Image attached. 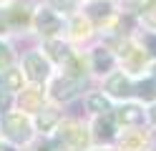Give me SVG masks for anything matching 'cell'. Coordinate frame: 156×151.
<instances>
[{
    "mask_svg": "<svg viewBox=\"0 0 156 151\" xmlns=\"http://www.w3.org/2000/svg\"><path fill=\"white\" fill-rule=\"evenodd\" d=\"M76 3H78V0H51V5L55 10H66V13H68V10H76Z\"/></svg>",
    "mask_w": 156,
    "mask_h": 151,
    "instance_id": "obj_19",
    "label": "cell"
},
{
    "mask_svg": "<svg viewBox=\"0 0 156 151\" xmlns=\"http://www.w3.org/2000/svg\"><path fill=\"white\" fill-rule=\"evenodd\" d=\"M0 151H5V149H0Z\"/></svg>",
    "mask_w": 156,
    "mask_h": 151,
    "instance_id": "obj_25",
    "label": "cell"
},
{
    "mask_svg": "<svg viewBox=\"0 0 156 151\" xmlns=\"http://www.w3.org/2000/svg\"><path fill=\"white\" fill-rule=\"evenodd\" d=\"M136 93H139L144 101H154V98H156V78L139 83V86H136Z\"/></svg>",
    "mask_w": 156,
    "mask_h": 151,
    "instance_id": "obj_12",
    "label": "cell"
},
{
    "mask_svg": "<svg viewBox=\"0 0 156 151\" xmlns=\"http://www.w3.org/2000/svg\"><path fill=\"white\" fill-rule=\"evenodd\" d=\"M108 15H111V5L108 3H93L88 8V18H93V20H103Z\"/></svg>",
    "mask_w": 156,
    "mask_h": 151,
    "instance_id": "obj_14",
    "label": "cell"
},
{
    "mask_svg": "<svg viewBox=\"0 0 156 151\" xmlns=\"http://www.w3.org/2000/svg\"><path fill=\"white\" fill-rule=\"evenodd\" d=\"M43 103V93L38 88H28L20 93V108L23 111H38Z\"/></svg>",
    "mask_w": 156,
    "mask_h": 151,
    "instance_id": "obj_7",
    "label": "cell"
},
{
    "mask_svg": "<svg viewBox=\"0 0 156 151\" xmlns=\"http://www.w3.org/2000/svg\"><path fill=\"white\" fill-rule=\"evenodd\" d=\"M116 118H119L123 126H133V124H139L144 118V113H141L139 106H123V108L116 111Z\"/></svg>",
    "mask_w": 156,
    "mask_h": 151,
    "instance_id": "obj_9",
    "label": "cell"
},
{
    "mask_svg": "<svg viewBox=\"0 0 156 151\" xmlns=\"http://www.w3.org/2000/svg\"><path fill=\"white\" fill-rule=\"evenodd\" d=\"M61 141L68 146V149H73V151H81L86 144H88V136H86V131L73 124V121H68V124H63L61 128Z\"/></svg>",
    "mask_w": 156,
    "mask_h": 151,
    "instance_id": "obj_2",
    "label": "cell"
},
{
    "mask_svg": "<svg viewBox=\"0 0 156 151\" xmlns=\"http://www.w3.org/2000/svg\"><path fill=\"white\" fill-rule=\"evenodd\" d=\"M146 45H149V48H151V53L156 56V35H149V38H146Z\"/></svg>",
    "mask_w": 156,
    "mask_h": 151,
    "instance_id": "obj_20",
    "label": "cell"
},
{
    "mask_svg": "<svg viewBox=\"0 0 156 151\" xmlns=\"http://www.w3.org/2000/svg\"><path fill=\"white\" fill-rule=\"evenodd\" d=\"M151 118H154V121H156V106H154V108H151Z\"/></svg>",
    "mask_w": 156,
    "mask_h": 151,
    "instance_id": "obj_23",
    "label": "cell"
},
{
    "mask_svg": "<svg viewBox=\"0 0 156 151\" xmlns=\"http://www.w3.org/2000/svg\"><path fill=\"white\" fill-rule=\"evenodd\" d=\"M0 108H8V96L0 93Z\"/></svg>",
    "mask_w": 156,
    "mask_h": 151,
    "instance_id": "obj_21",
    "label": "cell"
},
{
    "mask_svg": "<svg viewBox=\"0 0 156 151\" xmlns=\"http://www.w3.org/2000/svg\"><path fill=\"white\" fill-rule=\"evenodd\" d=\"M38 30L43 35H53V33L61 30V20H58V15L53 10H41L38 13Z\"/></svg>",
    "mask_w": 156,
    "mask_h": 151,
    "instance_id": "obj_5",
    "label": "cell"
},
{
    "mask_svg": "<svg viewBox=\"0 0 156 151\" xmlns=\"http://www.w3.org/2000/svg\"><path fill=\"white\" fill-rule=\"evenodd\" d=\"M10 60H13V53H10V48H8L5 43H0V70L10 66Z\"/></svg>",
    "mask_w": 156,
    "mask_h": 151,
    "instance_id": "obj_18",
    "label": "cell"
},
{
    "mask_svg": "<svg viewBox=\"0 0 156 151\" xmlns=\"http://www.w3.org/2000/svg\"><path fill=\"white\" fill-rule=\"evenodd\" d=\"M38 151H53L51 146H41V149H38Z\"/></svg>",
    "mask_w": 156,
    "mask_h": 151,
    "instance_id": "obj_22",
    "label": "cell"
},
{
    "mask_svg": "<svg viewBox=\"0 0 156 151\" xmlns=\"http://www.w3.org/2000/svg\"><path fill=\"white\" fill-rule=\"evenodd\" d=\"M0 25H5V15L3 13H0Z\"/></svg>",
    "mask_w": 156,
    "mask_h": 151,
    "instance_id": "obj_24",
    "label": "cell"
},
{
    "mask_svg": "<svg viewBox=\"0 0 156 151\" xmlns=\"http://www.w3.org/2000/svg\"><path fill=\"white\" fill-rule=\"evenodd\" d=\"M121 146H123V151H141L144 149V136L136 134V131H133V134H126Z\"/></svg>",
    "mask_w": 156,
    "mask_h": 151,
    "instance_id": "obj_13",
    "label": "cell"
},
{
    "mask_svg": "<svg viewBox=\"0 0 156 151\" xmlns=\"http://www.w3.org/2000/svg\"><path fill=\"white\" fill-rule=\"evenodd\" d=\"M25 73L30 81H43L48 76V63L43 60V56H38V53H30L25 58Z\"/></svg>",
    "mask_w": 156,
    "mask_h": 151,
    "instance_id": "obj_4",
    "label": "cell"
},
{
    "mask_svg": "<svg viewBox=\"0 0 156 151\" xmlns=\"http://www.w3.org/2000/svg\"><path fill=\"white\" fill-rule=\"evenodd\" d=\"M3 131H5V136L8 138H13V141H28L30 138V124H28V118L23 113H8L3 118Z\"/></svg>",
    "mask_w": 156,
    "mask_h": 151,
    "instance_id": "obj_1",
    "label": "cell"
},
{
    "mask_svg": "<svg viewBox=\"0 0 156 151\" xmlns=\"http://www.w3.org/2000/svg\"><path fill=\"white\" fill-rule=\"evenodd\" d=\"M106 91H108L111 96L126 98V96H131V93H133V86L129 83V78H123V76H111V78H108V83H106Z\"/></svg>",
    "mask_w": 156,
    "mask_h": 151,
    "instance_id": "obj_6",
    "label": "cell"
},
{
    "mask_svg": "<svg viewBox=\"0 0 156 151\" xmlns=\"http://www.w3.org/2000/svg\"><path fill=\"white\" fill-rule=\"evenodd\" d=\"M93 66H96V70H98V73L111 70V66H113L111 53H108V50H103V48H96V50H93Z\"/></svg>",
    "mask_w": 156,
    "mask_h": 151,
    "instance_id": "obj_10",
    "label": "cell"
},
{
    "mask_svg": "<svg viewBox=\"0 0 156 151\" xmlns=\"http://www.w3.org/2000/svg\"><path fill=\"white\" fill-rule=\"evenodd\" d=\"M88 106H91L93 111H98V113H103V111H108V101H106L103 96H91Z\"/></svg>",
    "mask_w": 156,
    "mask_h": 151,
    "instance_id": "obj_16",
    "label": "cell"
},
{
    "mask_svg": "<svg viewBox=\"0 0 156 151\" xmlns=\"http://www.w3.org/2000/svg\"><path fill=\"white\" fill-rule=\"evenodd\" d=\"M0 86H3V91H20V86H23L20 70H15V68L3 70V73H0Z\"/></svg>",
    "mask_w": 156,
    "mask_h": 151,
    "instance_id": "obj_8",
    "label": "cell"
},
{
    "mask_svg": "<svg viewBox=\"0 0 156 151\" xmlns=\"http://www.w3.org/2000/svg\"><path fill=\"white\" fill-rule=\"evenodd\" d=\"M78 86H81V81H76V78H71V76H63V78H58L55 83H53V98H58V101H68V98H73L76 96V91H78Z\"/></svg>",
    "mask_w": 156,
    "mask_h": 151,
    "instance_id": "obj_3",
    "label": "cell"
},
{
    "mask_svg": "<svg viewBox=\"0 0 156 151\" xmlns=\"http://www.w3.org/2000/svg\"><path fill=\"white\" fill-rule=\"evenodd\" d=\"M38 124H41V128H43V131H48V128L55 124V113H53V111H43L41 118H38Z\"/></svg>",
    "mask_w": 156,
    "mask_h": 151,
    "instance_id": "obj_17",
    "label": "cell"
},
{
    "mask_svg": "<svg viewBox=\"0 0 156 151\" xmlns=\"http://www.w3.org/2000/svg\"><path fill=\"white\" fill-rule=\"evenodd\" d=\"M96 136H98L101 141H108V138H113V124H111V118H98L96 121Z\"/></svg>",
    "mask_w": 156,
    "mask_h": 151,
    "instance_id": "obj_11",
    "label": "cell"
},
{
    "mask_svg": "<svg viewBox=\"0 0 156 151\" xmlns=\"http://www.w3.org/2000/svg\"><path fill=\"white\" fill-rule=\"evenodd\" d=\"M48 50H51V56H53L55 60H68V58H71L66 43H51V45H48Z\"/></svg>",
    "mask_w": 156,
    "mask_h": 151,
    "instance_id": "obj_15",
    "label": "cell"
}]
</instances>
